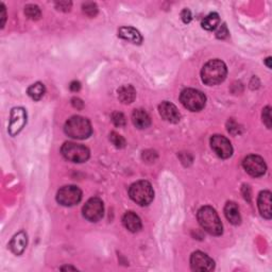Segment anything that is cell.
<instances>
[{
    "label": "cell",
    "instance_id": "1",
    "mask_svg": "<svg viewBox=\"0 0 272 272\" xmlns=\"http://www.w3.org/2000/svg\"><path fill=\"white\" fill-rule=\"evenodd\" d=\"M228 74L227 65L221 60H210L203 66L201 70V78L203 83L206 85H217L223 82Z\"/></svg>",
    "mask_w": 272,
    "mask_h": 272
},
{
    "label": "cell",
    "instance_id": "2",
    "mask_svg": "<svg viewBox=\"0 0 272 272\" xmlns=\"http://www.w3.org/2000/svg\"><path fill=\"white\" fill-rule=\"evenodd\" d=\"M198 221L202 229L206 231L207 233L214 236H219L223 232L222 222L217 214L216 209L212 206H203L199 209Z\"/></svg>",
    "mask_w": 272,
    "mask_h": 272
},
{
    "label": "cell",
    "instance_id": "3",
    "mask_svg": "<svg viewBox=\"0 0 272 272\" xmlns=\"http://www.w3.org/2000/svg\"><path fill=\"white\" fill-rule=\"evenodd\" d=\"M65 133L74 139H86L93 133L90 120L82 116H72L68 119L64 127Z\"/></svg>",
    "mask_w": 272,
    "mask_h": 272
},
{
    "label": "cell",
    "instance_id": "4",
    "mask_svg": "<svg viewBox=\"0 0 272 272\" xmlns=\"http://www.w3.org/2000/svg\"><path fill=\"white\" fill-rule=\"evenodd\" d=\"M130 198L141 206L149 205L154 198V190L152 185L148 181H138L129 188Z\"/></svg>",
    "mask_w": 272,
    "mask_h": 272
},
{
    "label": "cell",
    "instance_id": "5",
    "mask_svg": "<svg viewBox=\"0 0 272 272\" xmlns=\"http://www.w3.org/2000/svg\"><path fill=\"white\" fill-rule=\"evenodd\" d=\"M180 100L184 107L192 112H199L203 110L206 103L205 95L198 90H195V88H186V90L182 91Z\"/></svg>",
    "mask_w": 272,
    "mask_h": 272
},
{
    "label": "cell",
    "instance_id": "6",
    "mask_svg": "<svg viewBox=\"0 0 272 272\" xmlns=\"http://www.w3.org/2000/svg\"><path fill=\"white\" fill-rule=\"evenodd\" d=\"M62 155L72 163H84L90 159V150L83 145L76 142H65L61 148Z\"/></svg>",
    "mask_w": 272,
    "mask_h": 272
},
{
    "label": "cell",
    "instance_id": "7",
    "mask_svg": "<svg viewBox=\"0 0 272 272\" xmlns=\"http://www.w3.org/2000/svg\"><path fill=\"white\" fill-rule=\"evenodd\" d=\"M82 199V192L74 185H66L61 188L57 195V201L63 206H73Z\"/></svg>",
    "mask_w": 272,
    "mask_h": 272
},
{
    "label": "cell",
    "instance_id": "8",
    "mask_svg": "<svg viewBox=\"0 0 272 272\" xmlns=\"http://www.w3.org/2000/svg\"><path fill=\"white\" fill-rule=\"evenodd\" d=\"M104 214L103 202L99 198H91L83 206V216L85 219L92 222H97L102 219Z\"/></svg>",
    "mask_w": 272,
    "mask_h": 272
},
{
    "label": "cell",
    "instance_id": "9",
    "mask_svg": "<svg viewBox=\"0 0 272 272\" xmlns=\"http://www.w3.org/2000/svg\"><path fill=\"white\" fill-rule=\"evenodd\" d=\"M242 166L244 170L252 176L258 178V176H262L266 173L267 165L265 163L264 159L258 155H248L246 159L242 162Z\"/></svg>",
    "mask_w": 272,
    "mask_h": 272
},
{
    "label": "cell",
    "instance_id": "10",
    "mask_svg": "<svg viewBox=\"0 0 272 272\" xmlns=\"http://www.w3.org/2000/svg\"><path fill=\"white\" fill-rule=\"evenodd\" d=\"M210 147H212L213 151L221 159H229L233 154L232 144L223 135H214L210 138Z\"/></svg>",
    "mask_w": 272,
    "mask_h": 272
},
{
    "label": "cell",
    "instance_id": "11",
    "mask_svg": "<svg viewBox=\"0 0 272 272\" xmlns=\"http://www.w3.org/2000/svg\"><path fill=\"white\" fill-rule=\"evenodd\" d=\"M27 124V112L24 107H14L11 111L9 133L11 136L17 135Z\"/></svg>",
    "mask_w": 272,
    "mask_h": 272
},
{
    "label": "cell",
    "instance_id": "12",
    "mask_svg": "<svg viewBox=\"0 0 272 272\" xmlns=\"http://www.w3.org/2000/svg\"><path fill=\"white\" fill-rule=\"evenodd\" d=\"M190 267L194 271L207 272L215 268V262L207 254L201 252V251H197L190 257Z\"/></svg>",
    "mask_w": 272,
    "mask_h": 272
},
{
    "label": "cell",
    "instance_id": "13",
    "mask_svg": "<svg viewBox=\"0 0 272 272\" xmlns=\"http://www.w3.org/2000/svg\"><path fill=\"white\" fill-rule=\"evenodd\" d=\"M159 111L162 118L168 122H171V124H178L181 120V114L179 110L171 102H162L159 106Z\"/></svg>",
    "mask_w": 272,
    "mask_h": 272
},
{
    "label": "cell",
    "instance_id": "14",
    "mask_svg": "<svg viewBox=\"0 0 272 272\" xmlns=\"http://www.w3.org/2000/svg\"><path fill=\"white\" fill-rule=\"evenodd\" d=\"M257 205L260 209L261 215L266 219H271L272 212H271V193L269 190H264L258 196Z\"/></svg>",
    "mask_w": 272,
    "mask_h": 272
},
{
    "label": "cell",
    "instance_id": "15",
    "mask_svg": "<svg viewBox=\"0 0 272 272\" xmlns=\"http://www.w3.org/2000/svg\"><path fill=\"white\" fill-rule=\"evenodd\" d=\"M28 243V237L24 231H20L17 234L13 236L12 240L10 241V249L15 255H20L24 253V251Z\"/></svg>",
    "mask_w": 272,
    "mask_h": 272
},
{
    "label": "cell",
    "instance_id": "16",
    "mask_svg": "<svg viewBox=\"0 0 272 272\" xmlns=\"http://www.w3.org/2000/svg\"><path fill=\"white\" fill-rule=\"evenodd\" d=\"M118 36L136 45H140L142 43V36L140 32L135 28H132V27H121L118 30Z\"/></svg>",
    "mask_w": 272,
    "mask_h": 272
},
{
    "label": "cell",
    "instance_id": "17",
    "mask_svg": "<svg viewBox=\"0 0 272 272\" xmlns=\"http://www.w3.org/2000/svg\"><path fill=\"white\" fill-rule=\"evenodd\" d=\"M122 223L127 230L132 233H136L141 229V220L139 217L133 212H127L122 217Z\"/></svg>",
    "mask_w": 272,
    "mask_h": 272
},
{
    "label": "cell",
    "instance_id": "18",
    "mask_svg": "<svg viewBox=\"0 0 272 272\" xmlns=\"http://www.w3.org/2000/svg\"><path fill=\"white\" fill-rule=\"evenodd\" d=\"M224 215H226L227 219L234 226H238L241 221L239 207L233 201H230L226 204V206H224Z\"/></svg>",
    "mask_w": 272,
    "mask_h": 272
},
{
    "label": "cell",
    "instance_id": "19",
    "mask_svg": "<svg viewBox=\"0 0 272 272\" xmlns=\"http://www.w3.org/2000/svg\"><path fill=\"white\" fill-rule=\"evenodd\" d=\"M132 121L133 125L137 129H147L151 125V118L149 116V114L141 108L134 110L132 114Z\"/></svg>",
    "mask_w": 272,
    "mask_h": 272
},
{
    "label": "cell",
    "instance_id": "20",
    "mask_svg": "<svg viewBox=\"0 0 272 272\" xmlns=\"http://www.w3.org/2000/svg\"><path fill=\"white\" fill-rule=\"evenodd\" d=\"M118 98L125 104H130L136 98V91L132 85H124L118 90Z\"/></svg>",
    "mask_w": 272,
    "mask_h": 272
},
{
    "label": "cell",
    "instance_id": "21",
    "mask_svg": "<svg viewBox=\"0 0 272 272\" xmlns=\"http://www.w3.org/2000/svg\"><path fill=\"white\" fill-rule=\"evenodd\" d=\"M220 24V18L217 13H210L207 16L204 17L202 20V28L207 31H213L217 29V27Z\"/></svg>",
    "mask_w": 272,
    "mask_h": 272
},
{
    "label": "cell",
    "instance_id": "22",
    "mask_svg": "<svg viewBox=\"0 0 272 272\" xmlns=\"http://www.w3.org/2000/svg\"><path fill=\"white\" fill-rule=\"evenodd\" d=\"M27 93H28L30 98H32L33 100L37 101V100H40V99H42L44 97V95L46 93V88H45V85L43 83L36 82V83L32 84L28 88V91H27Z\"/></svg>",
    "mask_w": 272,
    "mask_h": 272
},
{
    "label": "cell",
    "instance_id": "23",
    "mask_svg": "<svg viewBox=\"0 0 272 272\" xmlns=\"http://www.w3.org/2000/svg\"><path fill=\"white\" fill-rule=\"evenodd\" d=\"M25 14L28 16L30 19H38L42 15L40 10L37 5L35 4H28L25 8Z\"/></svg>",
    "mask_w": 272,
    "mask_h": 272
},
{
    "label": "cell",
    "instance_id": "24",
    "mask_svg": "<svg viewBox=\"0 0 272 272\" xmlns=\"http://www.w3.org/2000/svg\"><path fill=\"white\" fill-rule=\"evenodd\" d=\"M110 140L112 141V144L116 148H124L126 146L125 138L116 132H112L110 134Z\"/></svg>",
    "mask_w": 272,
    "mask_h": 272
},
{
    "label": "cell",
    "instance_id": "25",
    "mask_svg": "<svg viewBox=\"0 0 272 272\" xmlns=\"http://www.w3.org/2000/svg\"><path fill=\"white\" fill-rule=\"evenodd\" d=\"M83 12L85 13V14L87 16L90 17H94L97 15L98 13V8H97V4L94 3V2H86L83 4Z\"/></svg>",
    "mask_w": 272,
    "mask_h": 272
},
{
    "label": "cell",
    "instance_id": "26",
    "mask_svg": "<svg viewBox=\"0 0 272 272\" xmlns=\"http://www.w3.org/2000/svg\"><path fill=\"white\" fill-rule=\"evenodd\" d=\"M112 121L116 127H124L126 125L125 115L120 112H114L112 114Z\"/></svg>",
    "mask_w": 272,
    "mask_h": 272
},
{
    "label": "cell",
    "instance_id": "27",
    "mask_svg": "<svg viewBox=\"0 0 272 272\" xmlns=\"http://www.w3.org/2000/svg\"><path fill=\"white\" fill-rule=\"evenodd\" d=\"M263 121L268 129L271 128L272 119H271V107L270 106H266L263 110Z\"/></svg>",
    "mask_w": 272,
    "mask_h": 272
},
{
    "label": "cell",
    "instance_id": "28",
    "mask_svg": "<svg viewBox=\"0 0 272 272\" xmlns=\"http://www.w3.org/2000/svg\"><path fill=\"white\" fill-rule=\"evenodd\" d=\"M57 9L60 11H64V12H68L71 8V2L70 1H60L56 3Z\"/></svg>",
    "mask_w": 272,
    "mask_h": 272
},
{
    "label": "cell",
    "instance_id": "29",
    "mask_svg": "<svg viewBox=\"0 0 272 272\" xmlns=\"http://www.w3.org/2000/svg\"><path fill=\"white\" fill-rule=\"evenodd\" d=\"M216 35H217V37H218V38H226V37L229 35V30H228V28H227V26L224 25V24L221 25V26L219 27L218 31H217Z\"/></svg>",
    "mask_w": 272,
    "mask_h": 272
},
{
    "label": "cell",
    "instance_id": "30",
    "mask_svg": "<svg viewBox=\"0 0 272 272\" xmlns=\"http://www.w3.org/2000/svg\"><path fill=\"white\" fill-rule=\"evenodd\" d=\"M181 18L183 20V23H185V24L190 23V20H192V12L187 9L183 10L181 13Z\"/></svg>",
    "mask_w": 272,
    "mask_h": 272
},
{
    "label": "cell",
    "instance_id": "31",
    "mask_svg": "<svg viewBox=\"0 0 272 272\" xmlns=\"http://www.w3.org/2000/svg\"><path fill=\"white\" fill-rule=\"evenodd\" d=\"M71 103H72V105L74 106V107H76V108H78V110H81V108H82L83 107V102H82V100H80L79 98H73L72 100H71Z\"/></svg>",
    "mask_w": 272,
    "mask_h": 272
},
{
    "label": "cell",
    "instance_id": "32",
    "mask_svg": "<svg viewBox=\"0 0 272 272\" xmlns=\"http://www.w3.org/2000/svg\"><path fill=\"white\" fill-rule=\"evenodd\" d=\"M69 87H70V90H71L72 92H78V91H80L81 84H80V82H78V81H73V82L70 83Z\"/></svg>",
    "mask_w": 272,
    "mask_h": 272
},
{
    "label": "cell",
    "instance_id": "33",
    "mask_svg": "<svg viewBox=\"0 0 272 272\" xmlns=\"http://www.w3.org/2000/svg\"><path fill=\"white\" fill-rule=\"evenodd\" d=\"M0 6H1V11H2V13H1V19H2V23H1V27H3V26H4V23H5V19H6V13H5V6H4V4H3V3H1V5H0Z\"/></svg>",
    "mask_w": 272,
    "mask_h": 272
},
{
    "label": "cell",
    "instance_id": "34",
    "mask_svg": "<svg viewBox=\"0 0 272 272\" xmlns=\"http://www.w3.org/2000/svg\"><path fill=\"white\" fill-rule=\"evenodd\" d=\"M61 270H77V268L71 267V266H66V267H62Z\"/></svg>",
    "mask_w": 272,
    "mask_h": 272
},
{
    "label": "cell",
    "instance_id": "35",
    "mask_svg": "<svg viewBox=\"0 0 272 272\" xmlns=\"http://www.w3.org/2000/svg\"><path fill=\"white\" fill-rule=\"evenodd\" d=\"M270 61H271V58H267L266 59V64L268 66V68H271V64H270Z\"/></svg>",
    "mask_w": 272,
    "mask_h": 272
}]
</instances>
